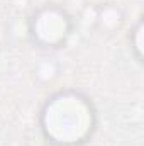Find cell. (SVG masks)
Here are the masks:
<instances>
[{
	"label": "cell",
	"instance_id": "6da1fadb",
	"mask_svg": "<svg viewBox=\"0 0 144 146\" xmlns=\"http://www.w3.org/2000/svg\"><path fill=\"white\" fill-rule=\"evenodd\" d=\"M98 114L88 95L75 88L51 94L39 110V129L51 146H85L95 134Z\"/></svg>",
	"mask_w": 144,
	"mask_h": 146
},
{
	"label": "cell",
	"instance_id": "7a4b0ae2",
	"mask_svg": "<svg viewBox=\"0 0 144 146\" xmlns=\"http://www.w3.org/2000/svg\"><path fill=\"white\" fill-rule=\"evenodd\" d=\"M75 29L71 14L56 3L36 9L27 19V36L42 49H59L70 41Z\"/></svg>",
	"mask_w": 144,
	"mask_h": 146
},
{
	"label": "cell",
	"instance_id": "3957f363",
	"mask_svg": "<svg viewBox=\"0 0 144 146\" xmlns=\"http://www.w3.org/2000/svg\"><path fill=\"white\" fill-rule=\"evenodd\" d=\"M93 24L104 34H114L124 24V12L115 3H102L95 9Z\"/></svg>",
	"mask_w": 144,
	"mask_h": 146
},
{
	"label": "cell",
	"instance_id": "277c9868",
	"mask_svg": "<svg viewBox=\"0 0 144 146\" xmlns=\"http://www.w3.org/2000/svg\"><path fill=\"white\" fill-rule=\"evenodd\" d=\"M59 75V65L54 61V60H42L39 61L34 68V78L41 85H48V83H53Z\"/></svg>",
	"mask_w": 144,
	"mask_h": 146
},
{
	"label": "cell",
	"instance_id": "5b68a950",
	"mask_svg": "<svg viewBox=\"0 0 144 146\" xmlns=\"http://www.w3.org/2000/svg\"><path fill=\"white\" fill-rule=\"evenodd\" d=\"M143 34H144V24H143V17L137 19V22L131 27V33H129V48L134 54V58L143 63Z\"/></svg>",
	"mask_w": 144,
	"mask_h": 146
}]
</instances>
